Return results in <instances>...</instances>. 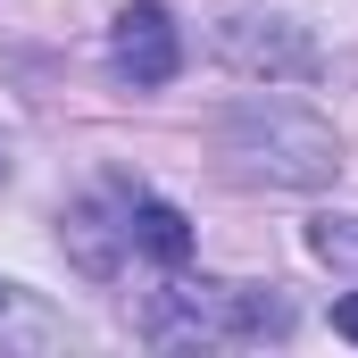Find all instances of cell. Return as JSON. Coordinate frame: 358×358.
Segmentation results:
<instances>
[{"label":"cell","instance_id":"9","mask_svg":"<svg viewBox=\"0 0 358 358\" xmlns=\"http://www.w3.org/2000/svg\"><path fill=\"white\" fill-rule=\"evenodd\" d=\"M334 334H342V342H358V292H350V300H334Z\"/></svg>","mask_w":358,"mask_h":358},{"label":"cell","instance_id":"6","mask_svg":"<svg viewBox=\"0 0 358 358\" xmlns=\"http://www.w3.org/2000/svg\"><path fill=\"white\" fill-rule=\"evenodd\" d=\"M76 342H84V325L67 308H50L42 292L0 275V350H76Z\"/></svg>","mask_w":358,"mask_h":358},{"label":"cell","instance_id":"8","mask_svg":"<svg viewBox=\"0 0 358 358\" xmlns=\"http://www.w3.org/2000/svg\"><path fill=\"white\" fill-rule=\"evenodd\" d=\"M308 250L325 267H358V217H317L308 225Z\"/></svg>","mask_w":358,"mask_h":358},{"label":"cell","instance_id":"10","mask_svg":"<svg viewBox=\"0 0 358 358\" xmlns=\"http://www.w3.org/2000/svg\"><path fill=\"white\" fill-rule=\"evenodd\" d=\"M0 176H8V142H0Z\"/></svg>","mask_w":358,"mask_h":358},{"label":"cell","instance_id":"7","mask_svg":"<svg viewBox=\"0 0 358 358\" xmlns=\"http://www.w3.org/2000/svg\"><path fill=\"white\" fill-rule=\"evenodd\" d=\"M125 242H134V259H150V267H192V217H183L176 200H159V192H125Z\"/></svg>","mask_w":358,"mask_h":358},{"label":"cell","instance_id":"3","mask_svg":"<svg viewBox=\"0 0 358 358\" xmlns=\"http://www.w3.org/2000/svg\"><path fill=\"white\" fill-rule=\"evenodd\" d=\"M208 50H217L242 84H317V76H325V50L308 42V25H292V17H259V8L217 17Z\"/></svg>","mask_w":358,"mask_h":358},{"label":"cell","instance_id":"4","mask_svg":"<svg viewBox=\"0 0 358 358\" xmlns=\"http://www.w3.org/2000/svg\"><path fill=\"white\" fill-rule=\"evenodd\" d=\"M108 67H117L134 92L176 84V76H183V34H176V17H167L159 0L117 8V25H108Z\"/></svg>","mask_w":358,"mask_h":358},{"label":"cell","instance_id":"1","mask_svg":"<svg viewBox=\"0 0 358 358\" xmlns=\"http://www.w3.org/2000/svg\"><path fill=\"white\" fill-rule=\"evenodd\" d=\"M217 150L234 159V176L250 183H283V192H317V183L342 176V134L308 108V100H283V92H242L225 117H217Z\"/></svg>","mask_w":358,"mask_h":358},{"label":"cell","instance_id":"5","mask_svg":"<svg viewBox=\"0 0 358 358\" xmlns=\"http://www.w3.org/2000/svg\"><path fill=\"white\" fill-rule=\"evenodd\" d=\"M125 192H134V183H100V192H84V200L59 217V250H67V267L92 275V283H108V275L134 259V242H125Z\"/></svg>","mask_w":358,"mask_h":358},{"label":"cell","instance_id":"2","mask_svg":"<svg viewBox=\"0 0 358 358\" xmlns=\"http://www.w3.org/2000/svg\"><path fill=\"white\" fill-rule=\"evenodd\" d=\"M142 342L150 350H250V342H283L292 334V300L275 283H217V275H183L167 292L142 300Z\"/></svg>","mask_w":358,"mask_h":358}]
</instances>
